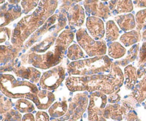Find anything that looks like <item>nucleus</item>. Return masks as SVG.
<instances>
[{"label":"nucleus","mask_w":146,"mask_h":121,"mask_svg":"<svg viewBox=\"0 0 146 121\" xmlns=\"http://www.w3.org/2000/svg\"><path fill=\"white\" fill-rule=\"evenodd\" d=\"M123 79V74L121 68L113 63L111 71L108 75L98 74L90 76L69 77L66 81V85L72 92L87 91L111 95L119 91Z\"/></svg>","instance_id":"f257e3e1"},{"label":"nucleus","mask_w":146,"mask_h":121,"mask_svg":"<svg viewBox=\"0 0 146 121\" xmlns=\"http://www.w3.org/2000/svg\"><path fill=\"white\" fill-rule=\"evenodd\" d=\"M57 5L58 1H40L36 10L31 15L22 19L17 24L11 39L14 46L16 48L17 47L21 48L22 42L32 34L33 31L41 26L45 20L55 11Z\"/></svg>","instance_id":"f03ea898"},{"label":"nucleus","mask_w":146,"mask_h":121,"mask_svg":"<svg viewBox=\"0 0 146 121\" xmlns=\"http://www.w3.org/2000/svg\"><path fill=\"white\" fill-rule=\"evenodd\" d=\"M74 34L72 31L66 29L62 31L56 41L52 49L45 54H36L34 53L28 54L27 63L41 69H48L53 66H57L64 58L67 48L74 40Z\"/></svg>","instance_id":"7ed1b4c3"},{"label":"nucleus","mask_w":146,"mask_h":121,"mask_svg":"<svg viewBox=\"0 0 146 121\" xmlns=\"http://www.w3.org/2000/svg\"><path fill=\"white\" fill-rule=\"evenodd\" d=\"M0 88L1 93L9 98H25L32 101L39 91L34 83L18 81L10 74H1Z\"/></svg>","instance_id":"20e7f679"},{"label":"nucleus","mask_w":146,"mask_h":121,"mask_svg":"<svg viewBox=\"0 0 146 121\" xmlns=\"http://www.w3.org/2000/svg\"><path fill=\"white\" fill-rule=\"evenodd\" d=\"M112 61L107 56L94 57L71 62L68 65V73L70 75L90 76L98 75L109 72L112 68Z\"/></svg>","instance_id":"39448f33"},{"label":"nucleus","mask_w":146,"mask_h":121,"mask_svg":"<svg viewBox=\"0 0 146 121\" xmlns=\"http://www.w3.org/2000/svg\"><path fill=\"white\" fill-rule=\"evenodd\" d=\"M77 41L80 46L85 50L89 56H103L107 51L106 44L104 40L96 41L88 35L85 28H80L76 32Z\"/></svg>","instance_id":"423d86ee"},{"label":"nucleus","mask_w":146,"mask_h":121,"mask_svg":"<svg viewBox=\"0 0 146 121\" xmlns=\"http://www.w3.org/2000/svg\"><path fill=\"white\" fill-rule=\"evenodd\" d=\"M65 68L62 65H57L44 73L41 77L39 85L43 90L54 91L61 85L65 78Z\"/></svg>","instance_id":"0eeeda50"},{"label":"nucleus","mask_w":146,"mask_h":121,"mask_svg":"<svg viewBox=\"0 0 146 121\" xmlns=\"http://www.w3.org/2000/svg\"><path fill=\"white\" fill-rule=\"evenodd\" d=\"M74 101L71 102L68 113L61 119L54 121H76L81 118V115L86 110L88 103L86 94H76Z\"/></svg>","instance_id":"6e6552de"},{"label":"nucleus","mask_w":146,"mask_h":121,"mask_svg":"<svg viewBox=\"0 0 146 121\" xmlns=\"http://www.w3.org/2000/svg\"><path fill=\"white\" fill-rule=\"evenodd\" d=\"M108 98L102 92H94L90 96L89 105L88 107V115L103 114L106 107Z\"/></svg>","instance_id":"1a4fd4ad"},{"label":"nucleus","mask_w":146,"mask_h":121,"mask_svg":"<svg viewBox=\"0 0 146 121\" xmlns=\"http://www.w3.org/2000/svg\"><path fill=\"white\" fill-rule=\"evenodd\" d=\"M86 10L93 17L103 18L104 19L110 16V9L108 4L101 1H84Z\"/></svg>","instance_id":"9d476101"},{"label":"nucleus","mask_w":146,"mask_h":121,"mask_svg":"<svg viewBox=\"0 0 146 121\" xmlns=\"http://www.w3.org/2000/svg\"><path fill=\"white\" fill-rule=\"evenodd\" d=\"M21 15V10L18 4L11 5V4H6L1 7L0 18H1V28L8 25L10 22L17 19Z\"/></svg>","instance_id":"9b49d317"},{"label":"nucleus","mask_w":146,"mask_h":121,"mask_svg":"<svg viewBox=\"0 0 146 121\" xmlns=\"http://www.w3.org/2000/svg\"><path fill=\"white\" fill-rule=\"evenodd\" d=\"M86 27L91 36L96 41H101L105 34L104 23L101 18L88 17L86 20Z\"/></svg>","instance_id":"f8f14e48"},{"label":"nucleus","mask_w":146,"mask_h":121,"mask_svg":"<svg viewBox=\"0 0 146 121\" xmlns=\"http://www.w3.org/2000/svg\"><path fill=\"white\" fill-rule=\"evenodd\" d=\"M55 101V95L53 93L46 90H40L36 95L33 102L39 110L49 109Z\"/></svg>","instance_id":"ddd939ff"},{"label":"nucleus","mask_w":146,"mask_h":121,"mask_svg":"<svg viewBox=\"0 0 146 121\" xmlns=\"http://www.w3.org/2000/svg\"><path fill=\"white\" fill-rule=\"evenodd\" d=\"M13 71L17 76L29 80L32 83H36L39 82L41 79V73L34 67H17L13 69Z\"/></svg>","instance_id":"4468645a"},{"label":"nucleus","mask_w":146,"mask_h":121,"mask_svg":"<svg viewBox=\"0 0 146 121\" xmlns=\"http://www.w3.org/2000/svg\"><path fill=\"white\" fill-rule=\"evenodd\" d=\"M85 19L84 9L80 4H76L69 9L68 12V24L72 26H81Z\"/></svg>","instance_id":"2eb2a0df"},{"label":"nucleus","mask_w":146,"mask_h":121,"mask_svg":"<svg viewBox=\"0 0 146 121\" xmlns=\"http://www.w3.org/2000/svg\"><path fill=\"white\" fill-rule=\"evenodd\" d=\"M126 109L118 104H111L106 107L104 111L105 118H111L115 121H121L126 115Z\"/></svg>","instance_id":"dca6fc26"},{"label":"nucleus","mask_w":146,"mask_h":121,"mask_svg":"<svg viewBox=\"0 0 146 121\" xmlns=\"http://www.w3.org/2000/svg\"><path fill=\"white\" fill-rule=\"evenodd\" d=\"M108 7L113 14L131 12L133 9L131 1H108Z\"/></svg>","instance_id":"f3484780"},{"label":"nucleus","mask_w":146,"mask_h":121,"mask_svg":"<svg viewBox=\"0 0 146 121\" xmlns=\"http://www.w3.org/2000/svg\"><path fill=\"white\" fill-rule=\"evenodd\" d=\"M57 34H58V31H55L52 35L44 38L42 41L33 46L30 50V52L36 54H41L44 52H46L54 45V44L56 43V37Z\"/></svg>","instance_id":"a211bd4d"},{"label":"nucleus","mask_w":146,"mask_h":121,"mask_svg":"<svg viewBox=\"0 0 146 121\" xmlns=\"http://www.w3.org/2000/svg\"><path fill=\"white\" fill-rule=\"evenodd\" d=\"M115 20L123 31H131L135 27V18L131 14L119 15L115 17Z\"/></svg>","instance_id":"6ab92c4d"},{"label":"nucleus","mask_w":146,"mask_h":121,"mask_svg":"<svg viewBox=\"0 0 146 121\" xmlns=\"http://www.w3.org/2000/svg\"><path fill=\"white\" fill-rule=\"evenodd\" d=\"M68 104L66 101L56 102L48 109V115L53 118H59L67 113Z\"/></svg>","instance_id":"aec40b11"},{"label":"nucleus","mask_w":146,"mask_h":121,"mask_svg":"<svg viewBox=\"0 0 146 121\" xmlns=\"http://www.w3.org/2000/svg\"><path fill=\"white\" fill-rule=\"evenodd\" d=\"M125 86L128 90L132 89L136 83L137 76L136 69L132 65H129L125 68Z\"/></svg>","instance_id":"412c9836"},{"label":"nucleus","mask_w":146,"mask_h":121,"mask_svg":"<svg viewBox=\"0 0 146 121\" xmlns=\"http://www.w3.org/2000/svg\"><path fill=\"white\" fill-rule=\"evenodd\" d=\"M140 38H141V34L138 31H131L123 34L120 38V40L125 46L128 47L138 42Z\"/></svg>","instance_id":"4be33fe9"},{"label":"nucleus","mask_w":146,"mask_h":121,"mask_svg":"<svg viewBox=\"0 0 146 121\" xmlns=\"http://www.w3.org/2000/svg\"><path fill=\"white\" fill-rule=\"evenodd\" d=\"M125 48L118 42H113L108 46V55L113 58H120L125 54Z\"/></svg>","instance_id":"5701e85b"},{"label":"nucleus","mask_w":146,"mask_h":121,"mask_svg":"<svg viewBox=\"0 0 146 121\" xmlns=\"http://www.w3.org/2000/svg\"><path fill=\"white\" fill-rule=\"evenodd\" d=\"M15 107L17 110L21 113H31L35 110L34 103L25 98H21L17 101Z\"/></svg>","instance_id":"b1692460"},{"label":"nucleus","mask_w":146,"mask_h":121,"mask_svg":"<svg viewBox=\"0 0 146 121\" xmlns=\"http://www.w3.org/2000/svg\"><path fill=\"white\" fill-rule=\"evenodd\" d=\"M120 36V30L113 20L106 23V39L108 41H115Z\"/></svg>","instance_id":"393cba45"},{"label":"nucleus","mask_w":146,"mask_h":121,"mask_svg":"<svg viewBox=\"0 0 146 121\" xmlns=\"http://www.w3.org/2000/svg\"><path fill=\"white\" fill-rule=\"evenodd\" d=\"M67 56L70 60L76 61L81 58H85V54L83 52L79 45L74 44L68 48L67 51Z\"/></svg>","instance_id":"a878e982"},{"label":"nucleus","mask_w":146,"mask_h":121,"mask_svg":"<svg viewBox=\"0 0 146 121\" xmlns=\"http://www.w3.org/2000/svg\"><path fill=\"white\" fill-rule=\"evenodd\" d=\"M17 48H12L11 46H1V57L4 56L3 59H1V63L5 61H8L9 59H11L15 57L16 54L17 53Z\"/></svg>","instance_id":"bb28decb"},{"label":"nucleus","mask_w":146,"mask_h":121,"mask_svg":"<svg viewBox=\"0 0 146 121\" xmlns=\"http://www.w3.org/2000/svg\"><path fill=\"white\" fill-rule=\"evenodd\" d=\"M22 118L21 112L11 109L1 116V121H21Z\"/></svg>","instance_id":"cd10ccee"},{"label":"nucleus","mask_w":146,"mask_h":121,"mask_svg":"<svg viewBox=\"0 0 146 121\" xmlns=\"http://www.w3.org/2000/svg\"><path fill=\"white\" fill-rule=\"evenodd\" d=\"M138 47L139 45L137 44V45L133 46L131 49L128 51V56L125 57V58H124L122 61H121V63L123 65H127L128 63H129L130 62H132L133 61L135 58H137V55H138Z\"/></svg>","instance_id":"c85d7f7f"},{"label":"nucleus","mask_w":146,"mask_h":121,"mask_svg":"<svg viewBox=\"0 0 146 121\" xmlns=\"http://www.w3.org/2000/svg\"><path fill=\"white\" fill-rule=\"evenodd\" d=\"M137 28L138 30L142 29L143 27L146 24V9L138 11L136 14Z\"/></svg>","instance_id":"c756f323"},{"label":"nucleus","mask_w":146,"mask_h":121,"mask_svg":"<svg viewBox=\"0 0 146 121\" xmlns=\"http://www.w3.org/2000/svg\"><path fill=\"white\" fill-rule=\"evenodd\" d=\"M1 114H5L6 112H7L8 111H9L11 110V107H12V102L10 101V99H7L4 96V95H1Z\"/></svg>","instance_id":"7c9ffc66"},{"label":"nucleus","mask_w":146,"mask_h":121,"mask_svg":"<svg viewBox=\"0 0 146 121\" xmlns=\"http://www.w3.org/2000/svg\"><path fill=\"white\" fill-rule=\"evenodd\" d=\"M38 1H21V6L23 8V13L24 14H27L31 10L34 9L37 5Z\"/></svg>","instance_id":"2f4dec72"},{"label":"nucleus","mask_w":146,"mask_h":121,"mask_svg":"<svg viewBox=\"0 0 146 121\" xmlns=\"http://www.w3.org/2000/svg\"><path fill=\"white\" fill-rule=\"evenodd\" d=\"M11 31L10 28H7V27L1 28V30H0V43L4 44V42H7L11 37Z\"/></svg>","instance_id":"473e14b6"},{"label":"nucleus","mask_w":146,"mask_h":121,"mask_svg":"<svg viewBox=\"0 0 146 121\" xmlns=\"http://www.w3.org/2000/svg\"><path fill=\"white\" fill-rule=\"evenodd\" d=\"M36 121H50L49 115L44 111H38L35 115Z\"/></svg>","instance_id":"72a5a7b5"},{"label":"nucleus","mask_w":146,"mask_h":121,"mask_svg":"<svg viewBox=\"0 0 146 121\" xmlns=\"http://www.w3.org/2000/svg\"><path fill=\"white\" fill-rule=\"evenodd\" d=\"M146 61V42L143 44L141 49L140 51V61L139 63Z\"/></svg>","instance_id":"f704fd0d"},{"label":"nucleus","mask_w":146,"mask_h":121,"mask_svg":"<svg viewBox=\"0 0 146 121\" xmlns=\"http://www.w3.org/2000/svg\"><path fill=\"white\" fill-rule=\"evenodd\" d=\"M120 100H121V97H120V95L117 93L111 94V95H110L109 96H108V102L113 104L116 103V102H118Z\"/></svg>","instance_id":"c9c22d12"},{"label":"nucleus","mask_w":146,"mask_h":121,"mask_svg":"<svg viewBox=\"0 0 146 121\" xmlns=\"http://www.w3.org/2000/svg\"><path fill=\"white\" fill-rule=\"evenodd\" d=\"M21 121H36V120L32 113H27L23 116Z\"/></svg>","instance_id":"e433bc0d"},{"label":"nucleus","mask_w":146,"mask_h":121,"mask_svg":"<svg viewBox=\"0 0 146 121\" xmlns=\"http://www.w3.org/2000/svg\"><path fill=\"white\" fill-rule=\"evenodd\" d=\"M88 121H106V120L104 118V115H99L88 118Z\"/></svg>","instance_id":"4c0bfd02"},{"label":"nucleus","mask_w":146,"mask_h":121,"mask_svg":"<svg viewBox=\"0 0 146 121\" xmlns=\"http://www.w3.org/2000/svg\"><path fill=\"white\" fill-rule=\"evenodd\" d=\"M135 3H136L137 7H146V1H135Z\"/></svg>","instance_id":"58836bf2"}]
</instances>
